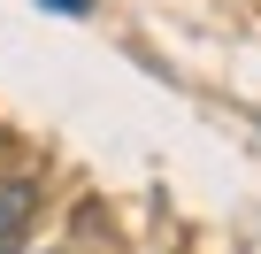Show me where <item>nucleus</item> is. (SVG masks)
Segmentation results:
<instances>
[{"instance_id": "obj_1", "label": "nucleus", "mask_w": 261, "mask_h": 254, "mask_svg": "<svg viewBox=\"0 0 261 254\" xmlns=\"http://www.w3.org/2000/svg\"><path fill=\"white\" fill-rule=\"evenodd\" d=\"M31 216H39V177H31V170H8V177H0V254L23 246Z\"/></svg>"}, {"instance_id": "obj_2", "label": "nucleus", "mask_w": 261, "mask_h": 254, "mask_svg": "<svg viewBox=\"0 0 261 254\" xmlns=\"http://www.w3.org/2000/svg\"><path fill=\"white\" fill-rule=\"evenodd\" d=\"M54 8H62V16H85V8H92V0H54Z\"/></svg>"}, {"instance_id": "obj_3", "label": "nucleus", "mask_w": 261, "mask_h": 254, "mask_svg": "<svg viewBox=\"0 0 261 254\" xmlns=\"http://www.w3.org/2000/svg\"><path fill=\"white\" fill-rule=\"evenodd\" d=\"M16 254H69V246H16Z\"/></svg>"}]
</instances>
